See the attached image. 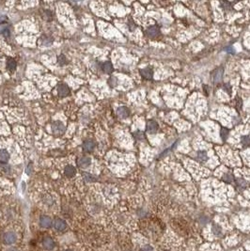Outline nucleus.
<instances>
[{
	"label": "nucleus",
	"instance_id": "31",
	"mask_svg": "<svg viewBox=\"0 0 250 251\" xmlns=\"http://www.w3.org/2000/svg\"><path fill=\"white\" fill-rule=\"evenodd\" d=\"M6 251H20L19 248L18 247H15V246H10Z\"/></svg>",
	"mask_w": 250,
	"mask_h": 251
},
{
	"label": "nucleus",
	"instance_id": "8",
	"mask_svg": "<svg viewBox=\"0 0 250 251\" xmlns=\"http://www.w3.org/2000/svg\"><path fill=\"white\" fill-rule=\"evenodd\" d=\"M77 173V170L75 168V167L71 166V165H67L65 168H64V174L66 177L68 178H73L76 175Z\"/></svg>",
	"mask_w": 250,
	"mask_h": 251
},
{
	"label": "nucleus",
	"instance_id": "4",
	"mask_svg": "<svg viewBox=\"0 0 250 251\" xmlns=\"http://www.w3.org/2000/svg\"><path fill=\"white\" fill-rule=\"evenodd\" d=\"M53 227L58 232H63L67 229L68 225L66 221L63 220L62 218H56L53 221Z\"/></svg>",
	"mask_w": 250,
	"mask_h": 251
},
{
	"label": "nucleus",
	"instance_id": "25",
	"mask_svg": "<svg viewBox=\"0 0 250 251\" xmlns=\"http://www.w3.org/2000/svg\"><path fill=\"white\" fill-rule=\"evenodd\" d=\"M223 179H224V181H226V182H228V183H230L232 180H233V177H232L229 173H227V174H225L224 175V177H223Z\"/></svg>",
	"mask_w": 250,
	"mask_h": 251
},
{
	"label": "nucleus",
	"instance_id": "6",
	"mask_svg": "<svg viewBox=\"0 0 250 251\" xmlns=\"http://www.w3.org/2000/svg\"><path fill=\"white\" fill-rule=\"evenodd\" d=\"M39 226L42 229H50L53 226V220L49 216L43 214L39 218Z\"/></svg>",
	"mask_w": 250,
	"mask_h": 251
},
{
	"label": "nucleus",
	"instance_id": "30",
	"mask_svg": "<svg viewBox=\"0 0 250 251\" xmlns=\"http://www.w3.org/2000/svg\"><path fill=\"white\" fill-rule=\"evenodd\" d=\"M141 251H153V248L151 246V245H145L141 248Z\"/></svg>",
	"mask_w": 250,
	"mask_h": 251
},
{
	"label": "nucleus",
	"instance_id": "13",
	"mask_svg": "<svg viewBox=\"0 0 250 251\" xmlns=\"http://www.w3.org/2000/svg\"><path fill=\"white\" fill-rule=\"evenodd\" d=\"M6 67H7V70L10 73H13V71L16 70L17 68V62L15 59H11V58H9L7 59V62H6Z\"/></svg>",
	"mask_w": 250,
	"mask_h": 251
},
{
	"label": "nucleus",
	"instance_id": "14",
	"mask_svg": "<svg viewBox=\"0 0 250 251\" xmlns=\"http://www.w3.org/2000/svg\"><path fill=\"white\" fill-rule=\"evenodd\" d=\"M119 117L122 118V119H126L129 117L130 115V110L127 108L126 106H120L118 108V111H117Z\"/></svg>",
	"mask_w": 250,
	"mask_h": 251
},
{
	"label": "nucleus",
	"instance_id": "12",
	"mask_svg": "<svg viewBox=\"0 0 250 251\" xmlns=\"http://www.w3.org/2000/svg\"><path fill=\"white\" fill-rule=\"evenodd\" d=\"M10 159V154L8 150L1 149L0 150V162L1 163H8Z\"/></svg>",
	"mask_w": 250,
	"mask_h": 251
},
{
	"label": "nucleus",
	"instance_id": "23",
	"mask_svg": "<svg viewBox=\"0 0 250 251\" xmlns=\"http://www.w3.org/2000/svg\"><path fill=\"white\" fill-rule=\"evenodd\" d=\"M237 184H238V186L240 188H245L247 186V183L244 180H243V179H238V180H237Z\"/></svg>",
	"mask_w": 250,
	"mask_h": 251
},
{
	"label": "nucleus",
	"instance_id": "11",
	"mask_svg": "<svg viewBox=\"0 0 250 251\" xmlns=\"http://www.w3.org/2000/svg\"><path fill=\"white\" fill-rule=\"evenodd\" d=\"M82 147H83V150L85 152H92L94 150V148H95V143H94V141H92L91 139H87V140L84 141Z\"/></svg>",
	"mask_w": 250,
	"mask_h": 251
},
{
	"label": "nucleus",
	"instance_id": "9",
	"mask_svg": "<svg viewBox=\"0 0 250 251\" xmlns=\"http://www.w3.org/2000/svg\"><path fill=\"white\" fill-rule=\"evenodd\" d=\"M140 75H142L143 78H145L147 80H151L153 77V71H152L151 68L147 67V68L140 70Z\"/></svg>",
	"mask_w": 250,
	"mask_h": 251
},
{
	"label": "nucleus",
	"instance_id": "22",
	"mask_svg": "<svg viewBox=\"0 0 250 251\" xmlns=\"http://www.w3.org/2000/svg\"><path fill=\"white\" fill-rule=\"evenodd\" d=\"M220 135H221V137L223 140H226L228 136V130L226 129V128H222L221 131H220Z\"/></svg>",
	"mask_w": 250,
	"mask_h": 251
},
{
	"label": "nucleus",
	"instance_id": "5",
	"mask_svg": "<svg viewBox=\"0 0 250 251\" xmlns=\"http://www.w3.org/2000/svg\"><path fill=\"white\" fill-rule=\"evenodd\" d=\"M57 92L59 98H65L70 95L71 91H70V87L65 83H59L57 87Z\"/></svg>",
	"mask_w": 250,
	"mask_h": 251
},
{
	"label": "nucleus",
	"instance_id": "27",
	"mask_svg": "<svg viewBox=\"0 0 250 251\" xmlns=\"http://www.w3.org/2000/svg\"><path fill=\"white\" fill-rule=\"evenodd\" d=\"M242 105H243L242 100H241L239 97H237V99H236V107H237V109H238V110H240V109L242 108Z\"/></svg>",
	"mask_w": 250,
	"mask_h": 251
},
{
	"label": "nucleus",
	"instance_id": "32",
	"mask_svg": "<svg viewBox=\"0 0 250 251\" xmlns=\"http://www.w3.org/2000/svg\"><path fill=\"white\" fill-rule=\"evenodd\" d=\"M7 20V17L6 16H0V24H2V23H4L5 21Z\"/></svg>",
	"mask_w": 250,
	"mask_h": 251
},
{
	"label": "nucleus",
	"instance_id": "15",
	"mask_svg": "<svg viewBox=\"0 0 250 251\" xmlns=\"http://www.w3.org/2000/svg\"><path fill=\"white\" fill-rule=\"evenodd\" d=\"M147 130L151 134H154L158 130V124L154 120H150L147 124Z\"/></svg>",
	"mask_w": 250,
	"mask_h": 251
},
{
	"label": "nucleus",
	"instance_id": "7",
	"mask_svg": "<svg viewBox=\"0 0 250 251\" xmlns=\"http://www.w3.org/2000/svg\"><path fill=\"white\" fill-rule=\"evenodd\" d=\"M91 164V159L89 157H87V156H84V157H80L78 160H77V165L79 168H87Z\"/></svg>",
	"mask_w": 250,
	"mask_h": 251
},
{
	"label": "nucleus",
	"instance_id": "17",
	"mask_svg": "<svg viewBox=\"0 0 250 251\" xmlns=\"http://www.w3.org/2000/svg\"><path fill=\"white\" fill-rule=\"evenodd\" d=\"M147 35L151 38H154L156 36L159 35V28L155 26H150L148 29H147Z\"/></svg>",
	"mask_w": 250,
	"mask_h": 251
},
{
	"label": "nucleus",
	"instance_id": "16",
	"mask_svg": "<svg viewBox=\"0 0 250 251\" xmlns=\"http://www.w3.org/2000/svg\"><path fill=\"white\" fill-rule=\"evenodd\" d=\"M102 69H103V71H104L105 74L110 75V74H112V71H113V65H112V63L110 61H105L104 63H103Z\"/></svg>",
	"mask_w": 250,
	"mask_h": 251
},
{
	"label": "nucleus",
	"instance_id": "1",
	"mask_svg": "<svg viewBox=\"0 0 250 251\" xmlns=\"http://www.w3.org/2000/svg\"><path fill=\"white\" fill-rule=\"evenodd\" d=\"M18 240V236L17 233L13 230H8L6 232H4V234L2 236V241L4 243V245L11 246L13 245Z\"/></svg>",
	"mask_w": 250,
	"mask_h": 251
},
{
	"label": "nucleus",
	"instance_id": "20",
	"mask_svg": "<svg viewBox=\"0 0 250 251\" xmlns=\"http://www.w3.org/2000/svg\"><path fill=\"white\" fill-rule=\"evenodd\" d=\"M83 177H84V180L87 182V183H89V182H93L95 180V178L91 175V174H89V173H87L85 172L83 174Z\"/></svg>",
	"mask_w": 250,
	"mask_h": 251
},
{
	"label": "nucleus",
	"instance_id": "3",
	"mask_svg": "<svg viewBox=\"0 0 250 251\" xmlns=\"http://www.w3.org/2000/svg\"><path fill=\"white\" fill-rule=\"evenodd\" d=\"M42 247L47 250V251H53L56 248V242L52 237L50 236H45L42 240Z\"/></svg>",
	"mask_w": 250,
	"mask_h": 251
},
{
	"label": "nucleus",
	"instance_id": "26",
	"mask_svg": "<svg viewBox=\"0 0 250 251\" xmlns=\"http://www.w3.org/2000/svg\"><path fill=\"white\" fill-rule=\"evenodd\" d=\"M221 6H222L225 10H230V8H231L230 3L228 2V1H222V2H221Z\"/></svg>",
	"mask_w": 250,
	"mask_h": 251
},
{
	"label": "nucleus",
	"instance_id": "19",
	"mask_svg": "<svg viewBox=\"0 0 250 251\" xmlns=\"http://www.w3.org/2000/svg\"><path fill=\"white\" fill-rule=\"evenodd\" d=\"M198 158H199V160L202 161V162H205V161L208 160L207 152H203V151L199 152H198Z\"/></svg>",
	"mask_w": 250,
	"mask_h": 251
},
{
	"label": "nucleus",
	"instance_id": "24",
	"mask_svg": "<svg viewBox=\"0 0 250 251\" xmlns=\"http://www.w3.org/2000/svg\"><path fill=\"white\" fill-rule=\"evenodd\" d=\"M242 143L244 145H249L250 144V137L247 136H244L242 137Z\"/></svg>",
	"mask_w": 250,
	"mask_h": 251
},
{
	"label": "nucleus",
	"instance_id": "18",
	"mask_svg": "<svg viewBox=\"0 0 250 251\" xmlns=\"http://www.w3.org/2000/svg\"><path fill=\"white\" fill-rule=\"evenodd\" d=\"M212 233L216 236H221L222 235V229L219 226L214 225L212 226Z\"/></svg>",
	"mask_w": 250,
	"mask_h": 251
},
{
	"label": "nucleus",
	"instance_id": "34",
	"mask_svg": "<svg viewBox=\"0 0 250 251\" xmlns=\"http://www.w3.org/2000/svg\"><path fill=\"white\" fill-rule=\"evenodd\" d=\"M63 251H74V250H71V249H64Z\"/></svg>",
	"mask_w": 250,
	"mask_h": 251
},
{
	"label": "nucleus",
	"instance_id": "10",
	"mask_svg": "<svg viewBox=\"0 0 250 251\" xmlns=\"http://www.w3.org/2000/svg\"><path fill=\"white\" fill-rule=\"evenodd\" d=\"M223 73H224L223 68H217L216 70H214L213 73H212V79H213V81L216 82V83H219L220 81H222Z\"/></svg>",
	"mask_w": 250,
	"mask_h": 251
},
{
	"label": "nucleus",
	"instance_id": "28",
	"mask_svg": "<svg viewBox=\"0 0 250 251\" xmlns=\"http://www.w3.org/2000/svg\"><path fill=\"white\" fill-rule=\"evenodd\" d=\"M1 34L4 36V37H9L10 36V29L9 28H3V30H1Z\"/></svg>",
	"mask_w": 250,
	"mask_h": 251
},
{
	"label": "nucleus",
	"instance_id": "21",
	"mask_svg": "<svg viewBox=\"0 0 250 251\" xmlns=\"http://www.w3.org/2000/svg\"><path fill=\"white\" fill-rule=\"evenodd\" d=\"M58 62L60 66H64L66 63H67V59L64 55H60L58 58Z\"/></svg>",
	"mask_w": 250,
	"mask_h": 251
},
{
	"label": "nucleus",
	"instance_id": "29",
	"mask_svg": "<svg viewBox=\"0 0 250 251\" xmlns=\"http://www.w3.org/2000/svg\"><path fill=\"white\" fill-rule=\"evenodd\" d=\"M224 89H225L227 92H228V94L231 93V87H230L229 84H225L224 85Z\"/></svg>",
	"mask_w": 250,
	"mask_h": 251
},
{
	"label": "nucleus",
	"instance_id": "33",
	"mask_svg": "<svg viewBox=\"0 0 250 251\" xmlns=\"http://www.w3.org/2000/svg\"><path fill=\"white\" fill-rule=\"evenodd\" d=\"M226 51H228V52H229V53H231V54H233L234 53V50L232 49V47L231 46H229V47H227L226 49H225Z\"/></svg>",
	"mask_w": 250,
	"mask_h": 251
},
{
	"label": "nucleus",
	"instance_id": "2",
	"mask_svg": "<svg viewBox=\"0 0 250 251\" xmlns=\"http://www.w3.org/2000/svg\"><path fill=\"white\" fill-rule=\"evenodd\" d=\"M51 129H52V133L55 136H60L65 132V125L61 121L56 120L52 123Z\"/></svg>",
	"mask_w": 250,
	"mask_h": 251
}]
</instances>
